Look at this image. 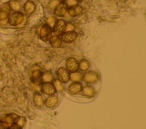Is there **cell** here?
<instances>
[{
	"label": "cell",
	"instance_id": "1",
	"mask_svg": "<svg viewBox=\"0 0 146 129\" xmlns=\"http://www.w3.org/2000/svg\"><path fill=\"white\" fill-rule=\"evenodd\" d=\"M24 124V118L14 113L6 114L0 119V128H21Z\"/></svg>",
	"mask_w": 146,
	"mask_h": 129
},
{
	"label": "cell",
	"instance_id": "2",
	"mask_svg": "<svg viewBox=\"0 0 146 129\" xmlns=\"http://www.w3.org/2000/svg\"><path fill=\"white\" fill-rule=\"evenodd\" d=\"M23 19V15L21 13H15L10 15L9 18V23L11 25L17 26L19 25Z\"/></svg>",
	"mask_w": 146,
	"mask_h": 129
},
{
	"label": "cell",
	"instance_id": "3",
	"mask_svg": "<svg viewBox=\"0 0 146 129\" xmlns=\"http://www.w3.org/2000/svg\"><path fill=\"white\" fill-rule=\"evenodd\" d=\"M51 33H52L51 27L49 25H48L47 24L44 25L42 27L40 31V39L44 42L47 41L50 37Z\"/></svg>",
	"mask_w": 146,
	"mask_h": 129
},
{
	"label": "cell",
	"instance_id": "4",
	"mask_svg": "<svg viewBox=\"0 0 146 129\" xmlns=\"http://www.w3.org/2000/svg\"><path fill=\"white\" fill-rule=\"evenodd\" d=\"M57 76L60 81L64 83L68 82L70 79L69 73L67 71V70L64 68H60L58 69L57 72Z\"/></svg>",
	"mask_w": 146,
	"mask_h": 129
},
{
	"label": "cell",
	"instance_id": "5",
	"mask_svg": "<svg viewBox=\"0 0 146 129\" xmlns=\"http://www.w3.org/2000/svg\"><path fill=\"white\" fill-rule=\"evenodd\" d=\"M66 27V23L64 20H58L56 22L53 26L54 32L55 33L58 34L62 33L65 30Z\"/></svg>",
	"mask_w": 146,
	"mask_h": 129
},
{
	"label": "cell",
	"instance_id": "6",
	"mask_svg": "<svg viewBox=\"0 0 146 129\" xmlns=\"http://www.w3.org/2000/svg\"><path fill=\"white\" fill-rule=\"evenodd\" d=\"M67 68L70 72L75 73L78 69V64L74 58H70L67 60Z\"/></svg>",
	"mask_w": 146,
	"mask_h": 129
},
{
	"label": "cell",
	"instance_id": "7",
	"mask_svg": "<svg viewBox=\"0 0 146 129\" xmlns=\"http://www.w3.org/2000/svg\"><path fill=\"white\" fill-rule=\"evenodd\" d=\"M11 8L8 3H5L0 7V20L3 21L7 19L9 14Z\"/></svg>",
	"mask_w": 146,
	"mask_h": 129
},
{
	"label": "cell",
	"instance_id": "8",
	"mask_svg": "<svg viewBox=\"0 0 146 129\" xmlns=\"http://www.w3.org/2000/svg\"><path fill=\"white\" fill-rule=\"evenodd\" d=\"M77 36V34L76 32H72V31H68L66 33H63L62 38V40L66 43H71L74 42Z\"/></svg>",
	"mask_w": 146,
	"mask_h": 129
},
{
	"label": "cell",
	"instance_id": "9",
	"mask_svg": "<svg viewBox=\"0 0 146 129\" xmlns=\"http://www.w3.org/2000/svg\"><path fill=\"white\" fill-rule=\"evenodd\" d=\"M54 14L57 17H62L67 12V5L62 3L58 4L54 9Z\"/></svg>",
	"mask_w": 146,
	"mask_h": 129
},
{
	"label": "cell",
	"instance_id": "10",
	"mask_svg": "<svg viewBox=\"0 0 146 129\" xmlns=\"http://www.w3.org/2000/svg\"><path fill=\"white\" fill-rule=\"evenodd\" d=\"M98 74H97L95 72L90 71L86 74L84 77V80L87 83H94L98 80Z\"/></svg>",
	"mask_w": 146,
	"mask_h": 129
},
{
	"label": "cell",
	"instance_id": "11",
	"mask_svg": "<svg viewBox=\"0 0 146 129\" xmlns=\"http://www.w3.org/2000/svg\"><path fill=\"white\" fill-rule=\"evenodd\" d=\"M31 79L33 83L36 85H39L41 83V80L42 79L40 71H39V70H35V71H33L32 74Z\"/></svg>",
	"mask_w": 146,
	"mask_h": 129
},
{
	"label": "cell",
	"instance_id": "12",
	"mask_svg": "<svg viewBox=\"0 0 146 129\" xmlns=\"http://www.w3.org/2000/svg\"><path fill=\"white\" fill-rule=\"evenodd\" d=\"M42 89L43 92L47 95H53L56 92L55 87L50 83H46L43 85Z\"/></svg>",
	"mask_w": 146,
	"mask_h": 129
},
{
	"label": "cell",
	"instance_id": "13",
	"mask_svg": "<svg viewBox=\"0 0 146 129\" xmlns=\"http://www.w3.org/2000/svg\"><path fill=\"white\" fill-rule=\"evenodd\" d=\"M82 89L81 84L80 83L72 84L68 88V91L71 94H77Z\"/></svg>",
	"mask_w": 146,
	"mask_h": 129
},
{
	"label": "cell",
	"instance_id": "14",
	"mask_svg": "<svg viewBox=\"0 0 146 129\" xmlns=\"http://www.w3.org/2000/svg\"><path fill=\"white\" fill-rule=\"evenodd\" d=\"M57 102H58L57 97L55 95H52L46 100L45 105L47 108H52L56 106Z\"/></svg>",
	"mask_w": 146,
	"mask_h": 129
},
{
	"label": "cell",
	"instance_id": "15",
	"mask_svg": "<svg viewBox=\"0 0 146 129\" xmlns=\"http://www.w3.org/2000/svg\"><path fill=\"white\" fill-rule=\"evenodd\" d=\"M82 12V8L78 5L71 7L69 10L68 13L72 17H76L79 15Z\"/></svg>",
	"mask_w": 146,
	"mask_h": 129
},
{
	"label": "cell",
	"instance_id": "16",
	"mask_svg": "<svg viewBox=\"0 0 146 129\" xmlns=\"http://www.w3.org/2000/svg\"><path fill=\"white\" fill-rule=\"evenodd\" d=\"M35 8V5L32 1H28L25 3L24 6V9H25L27 14L31 15Z\"/></svg>",
	"mask_w": 146,
	"mask_h": 129
},
{
	"label": "cell",
	"instance_id": "17",
	"mask_svg": "<svg viewBox=\"0 0 146 129\" xmlns=\"http://www.w3.org/2000/svg\"><path fill=\"white\" fill-rule=\"evenodd\" d=\"M50 43L51 45L55 48H58L62 44V40L57 36H53L50 38Z\"/></svg>",
	"mask_w": 146,
	"mask_h": 129
},
{
	"label": "cell",
	"instance_id": "18",
	"mask_svg": "<svg viewBox=\"0 0 146 129\" xmlns=\"http://www.w3.org/2000/svg\"><path fill=\"white\" fill-rule=\"evenodd\" d=\"M95 93L94 89L91 87H85L83 88V94L88 97L93 96Z\"/></svg>",
	"mask_w": 146,
	"mask_h": 129
},
{
	"label": "cell",
	"instance_id": "19",
	"mask_svg": "<svg viewBox=\"0 0 146 129\" xmlns=\"http://www.w3.org/2000/svg\"><path fill=\"white\" fill-rule=\"evenodd\" d=\"M10 8L14 11H18L21 8V4L17 0H12L9 3Z\"/></svg>",
	"mask_w": 146,
	"mask_h": 129
},
{
	"label": "cell",
	"instance_id": "20",
	"mask_svg": "<svg viewBox=\"0 0 146 129\" xmlns=\"http://www.w3.org/2000/svg\"><path fill=\"white\" fill-rule=\"evenodd\" d=\"M34 102L36 105L41 107L43 104V99L42 97L39 94H36L34 96Z\"/></svg>",
	"mask_w": 146,
	"mask_h": 129
},
{
	"label": "cell",
	"instance_id": "21",
	"mask_svg": "<svg viewBox=\"0 0 146 129\" xmlns=\"http://www.w3.org/2000/svg\"><path fill=\"white\" fill-rule=\"evenodd\" d=\"M89 63L87 60H83L82 61L80 62V64H79V67L81 68V70H83V71H86V70L88 69V68H89Z\"/></svg>",
	"mask_w": 146,
	"mask_h": 129
},
{
	"label": "cell",
	"instance_id": "22",
	"mask_svg": "<svg viewBox=\"0 0 146 129\" xmlns=\"http://www.w3.org/2000/svg\"><path fill=\"white\" fill-rule=\"evenodd\" d=\"M59 4L58 1L57 0H52L49 3V4L48 5V9H49L50 11L53 10L56 8V7H57V5Z\"/></svg>",
	"mask_w": 146,
	"mask_h": 129
},
{
	"label": "cell",
	"instance_id": "23",
	"mask_svg": "<svg viewBox=\"0 0 146 129\" xmlns=\"http://www.w3.org/2000/svg\"><path fill=\"white\" fill-rule=\"evenodd\" d=\"M56 22V18H54L53 17H49L47 19V25H49L50 27H53L55 23Z\"/></svg>",
	"mask_w": 146,
	"mask_h": 129
},
{
	"label": "cell",
	"instance_id": "24",
	"mask_svg": "<svg viewBox=\"0 0 146 129\" xmlns=\"http://www.w3.org/2000/svg\"><path fill=\"white\" fill-rule=\"evenodd\" d=\"M42 79L46 82H50L53 80V76L50 73H46L43 75Z\"/></svg>",
	"mask_w": 146,
	"mask_h": 129
},
{
	"label": "cell",
	"instance_id": "25",
	"mask_svg": "<svg viewBox=\"0 0 146 129\" xmlns=\"http://www.w3.org/2000/svg\"><path fill=\"white\" fill-rule=\"evenodd\" d=\"M71 78L72 80L74 81H78L81 79V75L80 73H74L72 74L71 75Z\"/></svg>",
	"mask_w": 146,
	"mask_h": 129
},
{
	"label": "cell",
	"instance_id": "26",
	"mask_svg": "<svg viewBox=\"0 0 146 129\" xmlns=\"http://www.w3.org/2000/svg\"><path fill=\"white\" fill-rule=\"evenodd\" d=\"M77 3H78L77 0H66V5L69 6L70 7L77 5Z\"/></svg>",
	"mask_w": 146,
	"mask_h": 129
},
{
	"label": "cell",
	"instance_id": "27",
	"mask_svg": "<svg viewBox=\"0 0 146 129\" xmlns=\"http://www.w3.org/2000/svg\"><path fill=\"white\" fill-rule=\"evenodd\" d=\"M55 88H56V89L57 91H61L63 89V87L62 85L61 84V83H60V81H56Z\"/></svg>",
	"mask_w": 146,
	"mask_h": 129
},
{
	"label": "cell",
	"instance_id": "28",
	"mask_svg": "<svg viewBox=\"0 0 146 129\" xmlns=\"http://www.w3.org/2000/svg\"><path fill=\"white\" fill-rule=\"evenodd\" d=\"M74 29V25H73L72 24H71V23H68V24H67L66 25V30H67L68 32V31H72Z\"/></svg>",
	"mask_w": 146,
	"mask_h": 129
},
{
	"label": "cell",
	"instance_id": "29",
	"mask_svg": "<svg viewBox=\"0 0 146 129\" xmlns=\"http://www.w3.org/2000/svg\"><path fill=\"white\" fill-rule=\"evenodd\" d=\"M78 1H82V0H78Z\"/></svg>",
	"mask_w": 146,
	"mask_h": 129
}]
</instances>
